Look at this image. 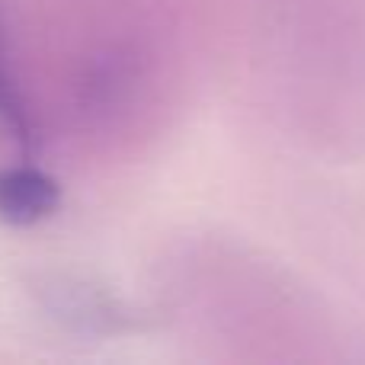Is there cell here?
I'll list each match as a JSON object with an SVG mask.
<instances>
[{
	"label": "cell",
	"mask_w": 365,
	"mask_h": 365,
	"mask_svg": "<svg viewBox=\"0 0 365 365\" xmlns=\"http://www.w3.org/2000/svg\"><path fill=\"white\" fill-rule=\"evenodd\" d=\"M0 115H4V119H6V125L13 128V135H16V141H26V135H29V125H26L23 113H19V103H16V96H13L10 83H6L4 68H0Z\"/></svg>",
	"instance_id": "obj_2"
},
{
	"label": "cell",
	"mask_w": 365,
	"mask_h": 365,
	"mask_svg": "<svg viewBox=\"0 0 365 365\" xmlns=\"http://www.w3.org/2000/svg\"><path fill=\"white\" fill-rule=\"evenodd\" d=\"M58 205V182L36 167L0 170V218L10 225H32Z\"/></svg>",
	"instance_id": "obj_1"
}]
</instances>
